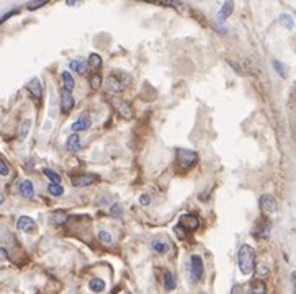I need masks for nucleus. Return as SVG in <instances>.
<instances>
[{
  "label": "nucleus",
  "instance_id": "obj_37",
  "mask_svg": "<svg viewBox=\"0 0 296 294\" xmlns=\"http://www.w3.org/2000/svg\"><path fill=\"white\" fill-rule=\"evenodd\" d=\"M43 5H46V0H38V2H35V3H28V10H36V8L43 7Z\"/></svg>",
  "mask_w": 296,
  "mask_h": 294
},
{
  "label": "nucleus",
  "instance_id": "obj_2",
  "mask_svg": "<svg viewBox=\"0 0 296 294\" xmlns=\"http://www.w3.org/2000/svg\"><path fill=\"white\" fill-rule=\"evenodd\" d=\"M177 154V169L180 172H186L190 169H193L198 162V154L195 150H188V149H179L175 150Z\"/></svg>",
  "mask_w": 296,
  "mask_h": 294
},
{
  "label": "nucleus",
  "instance_id": "obj_34",
  "mask_svg": "<svg viewBox=\"0 0 296 294\" xmlns=\"http://www.w3.org/2000/svg\"><path fill=\"white\" fill-rule=\"evenodd\" d=\"M280 23H283L287 28H292V26H293V18L290 17V15H287V13H283V15H280Z\"/></svg>",
  "mask_w": 296,
  "mask_h": 294
},
{
  "label": "nucleus",
  "instance_id": "obj_19",
  "mask_svg": "<svg viewBox=\"0 0 296 294\" xmlns=\"http://www.w3.org/2000/svg\"><path fill=\"white\" fill-rule=\"evenodd\" d=\"M62 83H64V87H62V88L72 92V88L75 87V80H74V77L71 75V72H67V71L62 72Z\"/></svg>",
  "mask_w": 296,
  "mask_h": 294
},
{
  "label": "nucleus",
  "instance_id": "obj_14",
  "mask_svg": "<svg viewBox=\"0 0 296 294\" xmlns=\"http://www.w3.org/2000/svg\"><path fill=\"white\" fill-rule=\"evenodd\" d=\"M17 227L20 230H23V232H30V230L35 227V220L31 219V218H28V216H22V218L18 219Z\"/></svg>",
  "mask_w": 296,
  "mask_h": 294
},
{
  "label": "nucleus",
  "instance_id": "obj_31",
  "mask_svg": "<svg viewBox=\"0 0 296 294\" xmlns=\"http://www.w3.org/2000/svg\"><path fill=\"white\" fill-rule=\"evenodd\" d=\"M254 270H256L257 276L262 278V276H265L268 273V266H267V263H263V261H262V263H256V268H254Z\"/></svg>",
  "mask_w": 296,
  "mask_h": 294
},
{
  "label": "nucleus",
  "instance_id": "obj_6",
  "mask_svg": "<svg viewBox=\"0 0 296 294\" xmlns=\"http://www.w3.org/2000/svg\"><path fill=\"white\" fill-rule=\"evenodd\" d=\"M179 225H182L185 230L191 232V230H196L200 227V219L193 216V214H182L179 218Z\"/></svg>",
  "mask_w": 296,
  "mask_h": 294
},
{
  "label": "nucleus",
  "instance_id": "obj_7",
  "mask_svg": "<svg viewBox=\"0 0 296 294\" xmlns=\"http://www.w3.org/2000/svg\"><path fill=\"white\" fill-rule=\"evenodd\" d=\"M270 230H272V224H270L267 219H260L256 224V227H254L252 234L256 239H268Z\"/></svg>",
  "mask_w": 296,
  "mask_h": 294
},
{
  "label": "nucleus",
  "instance_id": "obj_38",
  "mask_svg": "<svg viewBox=\"0 0 296 294\" xmlns=\"http://www.w3.org/2000/svg\"><path fill=\"white\" fill-rule=\"evenodd\" d=\"M229 294H247V293H246V290H244V286H242V285H236V286L231 290Z\"/></svg>",
  "mask_w": 296,
  "mask_h": 294
},
{
  "label": "nucleus",
  "instance_id": "obj_23",
  "mask_svg": "<svg viewBox=\"0 0 296 294\" xmlns=\"http://www.w3.org/2000/svg\"><path fill=\"white\" fill-rule=\"evenodd\" d=\"M69 67H71V71H75L77 74H84L85 72V64L82 61H79V59H72L69 62Z\"/></svg>",
  "mask_w": 296,
  "mask_h": 294
},
{
  "label": "nucleus",
  "instance_id": "obj_28",
  "mask_svg": "<svg viewBox=\"0 0 296 294\" xmlns=\"http://www.w3.org/2000/svg\"><path fill=\"white\" fill-rule=\"evenodd\" d=\"M48 191H49V195H53V196L64 195V188H62L61 185H54V183H49V185H48Z\"/></svg>",
  "mask_w": 296,
  "mask_h": 294
},
{
  "label": "nucleus",
  "instance_id": "obj_3",
  "mask_svg": "<svg viewBox=\"0 0 296 294\" xmlns=\"http://www.w3.org/2000/svg\"><path fill=\"white\" fill-rule=\"evenodd\" d=\"M190 275L193 281H200L203 278V260L200 255L190 257Z\"/></svg>",
  "mask_w": 296,
  "mask_h": 294
},
{
  "label": "nucleus",
  "instance_id": "obj_24",
  "mask_svg": "<svg viewBox=\"0 0 296 294\" xmlns=\"http://www.w3.org/2000/svg\"><path fill=\"white\" fill-rule=\"evenodd\" d=\"M123 214H124V209H123L121 204L115 203V204H113V206L110 208V216H111L113 219H119V218H123Z\"/></svg>",
  "mask_w": 296,
  "mask_h": 294
},
{
  "label": "nucleus",
  "instance_id": "obj_32",
  "mask_svg": "<svg viewBox=\"0 0 296 294\" xmlns=\"http://www.w3.org/2000/svg\"><path fill=\"white\" fill-rule=\"evenodd\" d=\"M272 64H273V69L280 74V77H283V78L287 77V69H285V64H282L280 61H273Z\"/></svg>",
  "mask_w": 296,
  "mask_h": 294
},
{
  "label": "nucleus",
  "instance_id": "obj_9",
  "mask_svg": "<svg viewBox=\"0 0 296 294\" xmlns=\"http://www.w3.org/2000/svg\"><path fill=\"white\" fill-rule=\"evenodd\" d=\"M92 126V119L89 116V113H82L79 118H77L75 123H72V131H87Z\"/></svg>",
  "mask_w": 296,
  "mask_h": 294
},
{
  "label": "nucleus",
  "instance_id": "obj_41",
  "mask_svg": "<svg viewBox=\"0 0 296 294\" xmlns=\"http://www.w3.org/2000/svg\"><path fill=\"white\" fill-rule=\"evenodd\" d=\"M292 281H293V294H296V271L292 273Z\"/></svg>",
  "mask_w": 296,
  "mask_h": 294
},
{
  "label": "nucleus",
  "instance_id": "obj_12",
  "mask_svg": "<svg viewBox=\"0 0 296 294\" xmlns=\"http://www.w3.org/2000/svg\"><path fill=\"white\" fill-rule=\"evenodd\" d=\"M124 88V83L121 78L118 77V74H111L108 77V90H113V92H119Z\"/></svg>",
  "mask_w": 296,
  "mask_h": 294
},
{
  "label": "nucleus",
  "instance_id": "obj_30",
  "mask_svg": "<svg viewBox=\"0 0 296 294\" xmlns=\"http://www.w3.org/2000/svg\"><path fill=\"white\" fill-rule=\"evenodd\" d=\"M152 249L157 252V254H165V252L169 250V244L159 242V240H154V242H152Z\"/></svg>",
  "mask_w": 296,
  "mask_h": 294
},
{
  "label": "nucleus",
  "instance_id": "obj_35",
  "mask_svg": "<svg viewBox=\"0 0 296 294\" xmlns=\"http://www.w3.org/2000/svg\"><path fill=\"white\" fill-rule=\"evenodd\" d=\"M150 203H152V196H150L149 193H143V195L139 196V204H141V206H149Z\"/></svg>",
  "mask_w": 296,
  "mask_h": 294
},
{
  "label": "nucleus",
  "instance_id": "obj_18",
  "mask_svg": "<svg viewBox=\"0 0 296 294\" xmlns=\"http://www.w3.org/2000/svg\"><path fill=\"white\" fill-rule=\"evenodd\" d=\"M251 294H267V286L262 280H254L251 283Z\"/></svg>",
  "mask_w": 296,
  "mask_h": 294
},
{
  "label": "nucleus",
  "instance_id": "obj_33",
  "mask_svg": "<svg viewBox=\"0 0 296 294\" xmlns=\"http://www.w3.org/2000/svg\"><path fill=\"white\" fill-rule=\"evenodd\" d=\"M174 232H175V235H177L180 240H185L186 235H188V230H185L184 227H182V225H175Z\"/></svg>",
  "mask_w": 296,
  "mask_h": 294
},
{
  "label": "nucleus",
  "instance_id": "obj_15",
  "mask_svg": "<svg viewBox=\"0 0 296 294\" xmlns=\"http://www.w3.org/2000/svg\"><path fill=\"white\" fill-rule=\"evenodd\" d=\"M20 193H22V196H25V198H33V195H35L33 183L30 180H23L20 183Z\"/></svg>",
  "mask_w": 296,
  "mask_h": 294
},
{
  "label": "nucleus",
  "instance_id": "obj_16",
  "mask_svg": "<svg viewBox=\"0 0 296 294\" xmlns=\"http://www.w3.org/2000/svg\"><path fill=\"white\" fill-rule=\"evenodd\" d=\"M66 144H67V149H69L71 152H79L82 149L80 139H79V136H77V134H71L69 138H67Z\"/></svg>",
  "mask_w": 296,
  "mask_h": 294
},
{
  "label": "nucleus",
  "instance_id": "obj_13",
  "mask_svg": "<svg viewBox=\"0 0 296 294\" xmlns=\"http://www.w3.org/2000/svg\"><path fill=\"white\" fill-rule=\"evenodd\" d=\"M232 10H234V3H232V2H224V3H222L221 10H220V13H218V20H220V22H224L226 18L231 17Z\"/></svg>",
  "mask_w": 296,
  "mask_h": 294
},
{
  "label": "nucleus",
  "instance_id": "obj_17",
  "mask_svg": "<svg viewBox=\"0 0 296 294\" xmlns=\"http://www.w3.org/2000/svg\"><path fill=\"white\" fill-rule=\"evenodd\" d=\"M89 288H90L92 293H103V291H105L107 285H105V281H103L102 278H92L90 283H89Z\"/></svg>",
  "mask_w": 296,
  "mask_h": 294
},
{
  "label": "nucleus",
  "instance_id": "obj_11",
  "mask_svg": "<svg viewBox=\"0 0 296 294\" xmlns=\"http://www.w3.org/2000/svg\"><path fill=\"white\" fill-rule=\"evenodd\" d=\"M113 105H115V108L118 110L119 116H123L124 119L133 118V111H131V108L128 107V103L121 102V100H113Z\"/></svg>",
  "mask_w": 296,
  "mask_h": 294
},
{
  "label": "nucleus",
  "instance_id": "obj_29",
  "mask_svg": "<svg viewBox=\"0 0 296 294\" xmlns=\"http://www.w3.org/2000/svg\"><path fill=\"white\" fill-rule=\"evenodd\" d=\"M89 66L90 67H93V69H98V67L102 66V57H100V54H90V57H89Z\"/></svg>",
  "mask_w": 296,
  "mask_h": 294
},
{
  "label": "nucleus",
  "instance_id": "obj_27",
  "mask_svg": "<svg viewBox=\"0 0 296 294\" xmlns=\"http://www.w3.org/2000/svg\"><path fill=\"white\" fill-rule=\"evenodd\" d=\"M98 240H100L102 244H105V245L113 244V237H111V234H110V232H107V230H100V232H98Z\"/></svg>",
  "mask_w": 296,
  "mask_h": 294
},
{
  "label": "nucleus",
  "instance_id": "obj_39",
  "mask_svg": "<svg viewBox=\"0 0 296 294\" xmlns=\"http://www.w3.org/2000/svg\"><path fill=\"white\" fill-rule=\"evenodd\" d=\"M18 12V10H12V12H8V13H5L3 15V17L2 18H0V23H3L5 22V20H7V18H10V17H12V15H15V13H17Z\"/></svg>",
  "mask_w": 296,
  "mask_h": 294
},
{
  "label": "nucleus",
  "instance_id": "obj_1",
  "mask_svg": "<svg viewBox=\"0 0 296 294\" xmlns=\"http://www.w3.org/2000/svg\"><path fill=\"white\" fill-rule=\"evenodd\" d=\"M237 265L242 275H251L256 268V250L249 244L241 245L237 252Z\"/></svg>",
  "mask_w": 296,
  "mask_h": 294
},
{
  "label": "nucleus",
  "instance_id": "obj_21",
  "mask_svg": "<svg viewBox=\"0 0 296 294\" xmlns=\"http://www.w3.org/2000/svg\"><path fill=\"white\" fill-rule=\"evenodd\" d=\"M67 220V214L64 211H54L51 214V222L53 224H66Z\"/></svg>",
  "mask_w": 296,
  "mask_h": 294
},
{
  "label": "nucleus",
  "instance_id": "obj_40",
  "mask_svg": "<svg viewBox=\"0 0 296 294\" xmlns=\"http://www.w3.org/2000/svg\"><path fill=\"white\" fill-rule=\"evenodd\" d=\"M0 260H8V254H7V250L2 249V247H0Z\"/></svg>",
  "mask_w": 296,
  "mask_h": 294
},
{
  "label": "nucleus",
  "instance_id": "obj_4",
  "mask_svg": "<svg viewBox=\"0 0 296 294\" xmlns=\"http://www.w3.org/2000/svg\"><path fill=\"white\" fill-rule=\"evenodd\" d=\"M98 180V177L95 173H82V175H72L71 177V183L77 188L82 186H90Z\"/></svg>",
  "mask_w": 296,
  "mask_h": 294
},
{
  "label": "nucleus",
  "instance_id": "obj_10",
  "mask_svg": "<svg viewBox=\"0 0 296 294\" xmlns=\"http://www.w3.org/2000/svg\"><path fill=\"white\" fill-rule=\"evenodd\" d=\"M27 90H28L35 98L39 100L41 95H43V87H41L39 78H31V80L27 83Z\"/></svg>",
  "mask_w": 296,
  "mask_h": 294
},
{
  "label": "nucleus",
  "instance_id": "obj_25",
  "mask_svg": "<svg viewBox=\"0 0 296 294\" xmlns=\"http://www.w3.org/2000/svg\"><path fill=\"white\" fill-rule=\"evenodd\" d=\"M43 173L49 178L51 183H54V185H61V177H59V173H56L54 170H51V169H44Z\"/></svg>",
  "mask_w": 296,
  "mask_h": 294
},
{
  "label": "nucleus",
  "instance_id": "obj_20",
  "mask_svg": "<svg viewBox=\"0 0 296 294\" xmlns=\"http://www.w3.org/2000/svg\"><path fill=\"white\" fill-rule=\"evenodd\" d=\"M164 286H165V290H167V291L175 290V278H174V275L170 271L164 273Z\"/></svg>",
  "mask_w": 296,
  "mask_h": 294
},
{
  "label": "nucleus",
  "instance_id": "obj_8",
  "mask_svg": "<svg viewBox=\"0 0 296 294\" xmlns=\"http://www.w3.org/2000/svg\"><path fill=\"white\" fill-rule=\"evenodd\" d=\"M74 108V97L69 90L66 88H61V110L62 113H69L71 110Z\"/></svg>",
  "mask_w": 296,
  "mask_h": 294
},
{
  "label": "nucleus",
  "instance_id": "obj_36",
  "mask_svg": "<svg viewBox=\"0 0 296 294\" xmlns=\"http://www.w3.org/2000/svg\"><path fill=\"white\" fill-rule=\"evenodd\" d=\"M10 173V167L5 164L3 160H0V175H3V177H7Z\"/></svg>",
  "mask_w": 296,
  "mask_h": 294
},
{
  "label": "nucleus",
  "instance_id": "obj_22",
  "mask_svg": "<svg viewBox=\"0 0 296 294\" xmlns=\"http://www.w3.org/2000/svg\"><path fill=\"white\" fill-rule=\"evenodd\" d=\"M30 129H31V119H23V123L20 124V129H18V133H20V139H25L28 136V133H30Z\"/></svg>",
  "mask_w": 296,
  "mask_h": 294
},
{
  "label": "nucleus",
  "instance_id": "obj_5",
  "mask_svg": "<svg viewBox=\"0 0 296 294\" xmlns=\"http://www.w3.org/2000/svg\"><path fill=\"white\" fill-rule=\"evenodd\" d=\"M259 206L267 214H273L278 211V203L272 195H262L260 199H259Z\"/></svg>",
  "mask_w": 296,
  "mask_h": 294
},
{
  "label": "nucleus",
  "instance_id": "obj_42",
  "mask_svg": "<svg viewBox=\"0 0 296 294\" xmlns=\"http://www.w3.org/2000/svg\"><path fill=\"white\" fill-rule=\"evenodd\" d=\"M2 203H3V195L0 193V204H2Z\"/></svg>",
  "mask_w": 296,
  "mask_h": 294
},
{
  "label": "nucleus",
  "instance_id": "obj_26",
  "mask_svg": "<svg viewBox=\"0 0 296 294\" xmlns=\"http://www.w3.org/2000/svg\"><path fill=\"white\" fill-rule=\"evenodd\" d=\"M100 87H102V75L100 74H93V75L90 77V88L97 92Z\"/></svg>",
  "mask_w": 296,
  "mask_h": 294
}]
</instances>
